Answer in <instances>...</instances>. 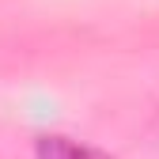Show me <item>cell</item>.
Wrapping results in <instances>:
<instances>
[{
	"label": "cell",
	"mask_w": 159,
	"mask_h": 159,
	"mask_svg": "<svg viewBox=\"0 0 159 159\" xmlns=\"http://www.w3.org/2000/svg\"><path fill=\"white\" fill-rule=\"evenodd\" d=\"M38 155L42 159H106L95 148H84L76 140H65V136H46V140H38Z\"/></svg>",
	"instance_id": "1"
}]
</instances>
